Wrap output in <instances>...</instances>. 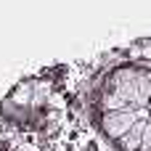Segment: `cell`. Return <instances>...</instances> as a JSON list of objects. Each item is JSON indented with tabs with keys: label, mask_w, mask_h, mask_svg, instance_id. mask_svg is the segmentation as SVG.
I'll list each match as a JSON object with an SVG mask.
<instances>
[{
	"label": "cell",
	"mask_w": 151,
	"mask_h": 151,
	"mask_svg": "<svg viewBox=\"0 0 151 151\" xmlns=\"http://www.w3.org/2000/svg\"><path fill=\"white\" fill-rule=\"evenodd\" d=\"M0 151H5V143H3V141H0Z\"/></svg>",
	"instance_id": "1"
},
{
	"label": "cell",
	"mask_w": 151,
	"mask_h": 151,
	"mask_svg": "<svg viewBox=\"0 0 151 151\" xmlns=\"http://www.w3.org/2000/svg\"><path fill=\"white\" fill-rule=\"evenodd\" d=\"M149 114H151V98H149Z\"/></svg>",
	"instance_id": "2"
}]
</instances>
